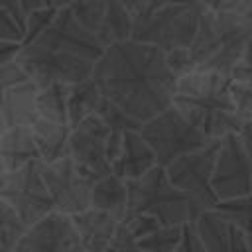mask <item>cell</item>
Masks as SVG:
<instances>
[{"label": "cell", "mask_w": 252, "mask_h": 252, "mask_svg": "<svg viewBox=\"0 0 252 252\" xmlns=\"http://www.w3.org/2000/svg\"><path fill=\"white\" fill-rule=\"evenodd\" d=\"M177 252H207L205 244L201 240V234H199L195 219L183 222V226H181V240H179Z\"/></svg>", "instance_id": "32"}, {"label": "cell", "mask_w": 252, "mask_h": 252, "mask_svg": "<svg viewBox=\"0 0 252 252\" xmlns=\"http://www.w3.org/2000/svg\"><path fill=\"white\" fill-rule=\"evenodd\" d=\"M16 59L39 89L53 83H79L83 79H89L94 67V61H89L67 51L45 47L37 41L22 45Z\"/></svg>", "instance_id": "8"}, {"label": "cell", "mask_w": 252, "mask_h": 252, "mask_svg": "<svg viewBox=\"0 0 252 252\" xmlns=\"http://www.w3.org/2000/svg\"><path fill=\"white\" fill-rule=\"evenodd\" d=\"M230 81L232 75L211 69H195L177 79L173 104L209 140H222L244 124L230 98Z\"/></svg>", "instance_id": "2"}, {"label": "cell", "mask_w": 252, "mask_h": 252, "mask_svg": "<svg viewBox=\"0 0 252 252\" xmlns=\"http://www.w3.org/2000/svg\"><path fill=\"white\" fill-rule=\"evenodd\" d=\"M134 16H140V14H148V12H154L165 4H173V2H187V0H120Z\"/></svg>", "instance_id": "34"}, {"label": "cell", "mask_w": 252, "mask_h": 252, "mask_svg": "<svg viewBox=\"0 0 252 252\" xmlns=\"http://www.w3.org/2000/svg\"><path fill=\"white\" fill-rule=\"evenodd\" d=\"M35 41L51 49H59V51L85 57L89 61H96L104 51V45L73 14L71 6L61 8Z\"/></svg>", "instance_id": "15"}, {"label": "cell", "mask_w": 252, "mask_h": 252, "mask_svg": "<svg viewBox=\"0 0 252 252\" xmlns=\"http://www.w3.org/2000/svg\"><path fill=\"white\" fill-rule=\"evenodd\" d=\"M71 10L104 47L132 37L134 14L120 0H75Z\"/></svg>", "instance_id": "13"}, {"label": "cell", "mask_w": 252, "mask_h": 252, "mask_svg": "<svg viewBox=\"0 0 252 252\" xmlns=\"http://www.w3.org/2000/svg\"><path fill=\"white\" fill-rule=\"evenodd\" d=\"M252 37V14L248 12H201L199 28L189 45L197 69L232 75L234 65Z\"/></svg>", "instance_id": "3"}, {"label": "cell", "mask_w": 252, "mask_h": 252, "mask_svg": "<svg viewBox=\"0 0 252 252\" xmlns=\"http://www.w3.org/2000/svg\"><path fill=\"white\" fill-rule=\"evenodd\" d=\"M81 238V246L87 252H106L110 248L118 217L98 209V207H87L85 211H79L71 215Z\"/></svg>", "instance_id": "18"}, {"label": "cell", "mask_w": 252, "mask_h": 252, "mask_svg": "<svg viewBox=\"0 0 252 252\" xmlns=\"http://www.w3.org/2000/svg\"><path fill=\"white\" fill-rule=\"evenodd\" d=\"M219 148H220V140H215L205 148L183 154L165 165L171 183L189 199L193 219L201 211L213 209L219 203V197L213 189V171H215Z\"/></svg>", "instance_id": "7"}, {"label": "cell", "mask_w": 252, "mask_h": 252, "mask_svg": "<svg viewBox=\"0 0 252 252\" xmlns=\"http://www.w3.org/2000/svg\"><path fill=\"white\" fill-rule=\"evenodd\" d=\"M140 132L146 138V142L152 146L158 163L163 167L171 163L175 158L215 142L209 140L197 126H193L173 102L161 112L142 122Z\"/></svg>", "instance_id": "6"}, {"label": "cell", "mask_w": 252, "mask_h": 252, "mask_svg": "<svg viewBox=\"0 0 252 252\" xmlns=\"http://www.w3.org/2000/svg\"><path fill=\"white\" fill-rule=\"evenodd\" d=\"M183 224H161L138 242L140 252H177Z\"/></svg>", "instance_id": "29"}, {"label": "cell", "mask_w": 252, "mask_h": 252, "mask_svg": "<svg viewBox=\"0 0 252 252\" xmlns=\"http://www.w3.org/2000/svg\"><path fill=\"white\" fill-rule=\"evenodd\" d=\"M0 250H2V248H0Z\"/></svg>", "instance_id": "47"}, {"label": "cell", "mask_w": 252, "mask_h": 252, "mask_svg": "<svg viewBox=\"0 0 252 252\" xmlns=\"http://www.w3.org/2000/svg\"><path fill=\"white\" fill-rule=\"evenodd\" d=\"M39 87L14 57L0 65V118L4 128L32 126L37 118Z\"/></svg>", "instance_id": "11"}, {"label": "cell", "mask_w": 252, "mask_h": 252, "mask_svg": "<svg viewBox=\"0 0 252 252\" xmlns=\"http://www.w3.org/2000/svg\"><path fill=\"white\" fill-rule=\"evenodd\" d=\"M18 2H20V8H22L24 16H28V14H32L33 10H37V8H41V6H45V4H43V0H18Z\"/></svg>", "instance_id": "40"}, {"label": "cell", "mask_w": 252, "mask_h": 252, "mask_svg": "<svg viewBox=\"0 0 252 252\" xmlns=\"http://www.w3.org/2000/svg\"><path fill=\"white\" fill-rule=\"evenodd\" d=\"M242 12H248V14H252V0H246V6H244V10Z\"/></svg>", "instance_id": "42"}, {"label": "cell", "mask_w": 252, "mask_h": 252, "mask_svg": "<svg viewBox=\"0 0 252 252\" xmlns=\"http://www.w3.org/2000/svg\"><path fill=\"white\" fill-rule=\"evenodd\" d=\"M69 87L71 85H67V83H53V85L39 89V93H37V116L53 120V122L69 124V114H67Z\"/></svg>", "instance_id": "26"}, {"label": "cell", "mask_w": 252, "mask_h": 252, "mask_svg": "<svg viewBox=\"0 0 252 252\" xmlns=\"http://www.w3.org/2000/svg\"><path fill=\"white\" fill-rule=\"evenodd\" d=\"M203 6L195 0L165 4L154 12L134 16L132 39L158 45L163 51L189 47L195 39Z\"/></svg>", "instance_id": "4"}, {"label": "cell", "mask_w": 252, "mask_h": 252, "mask_svg": "<svg viewBox=\"0 0 252 252\" xmlns=\"http://www.w3.org/2000/svg\"><path fill=\"white\" fill-rule=\"evenodd\" d=\"M128 209L156 217L161 224H183L193 219L189 199L171 183L163 165H154L128 179Z\"/></svg>", "instance_id": "5"}, {"label": "cell", "mask_w": 252, "mask_h": 252, "mask_svg": "<svg viewBox=\"0 0 252 252\" xmlns=\"http://www.w3.org/2000/svg\"><path fill=\"white\" fill-rule=\"evenodd\" d=\"M73 2H75V0H53V6L61 10V8H65V6H71Z\"/></svg>", "instance_id": "41"}, {"label": "cell", "mask_w": 252, "mask_h": 252, "mask_svg": "<svg viewBox=\"0 0 252 252\" xmlns=\"http://www.w3.org/2000/svg\"><path fill=\"white\" fill-rule=\"evenodd\" d=\"M246 81H250V85H252V79H246Z\"/></svg>", "instance_id": "44"}, {"label": "cell", "mask_w": 252, "mask_h": 252, "mask_svg": "<svg viewBox=\"0 0 252 252\" xmlns=\"http://www.w3.org/2000/svg\"><path fill=\"white\" fill-rule=\"evenodd\" d=\"M37 250H63V252L83 250L75 220L69 213L53 209L26 228L24 236L16 246V252H37Z\"/></svg>", "instance_id": "16"}, {"label": "cell", "mask_w": 252, "mask_h": 252, "mask_svg": "<svg viewBox=\"0 0 252 252\" xmlns=\"http://www.w3.org/2000/svg\"><path fill=\"white\" fill-rule=\"evenodd\" d=\"M248 248H250V252H252V232H248Z\"/></svg>", "instance_id": "43"}, {"label": "cell", "mask_w": 252, "mask_h": 252, "mask_svg": "<svg viewBox=\"0 0 252 252\" xmlns=\"http://www.w3.org/2000/svg\"><path fill=\"white\" fill-rule=\"evenodd\" d=\"M205 10L213 12H242L246 6V0H195Z\"/></svg>", "instance_id": "36"}, {"label": "cell", "mask_w": 252, "mask_h": 252, "mask_svg": "<svg viewBox=\"0 0 252 252\" xmlns=\"http://www.w3.org/2000/svg\"><path fill=\"white\" fill-rule=\"evenodd\" d=\"M213 209L246 232H252V191L232 199H220Z\"/></svg>", "instance_id": "28"}, {"label": "cell", "mask_w": 252, "mask_h": 252, "mask_svg": "<svg viewBox=\"0 0 252 252\" xmlns=\"http://www.w3.org/2000/svg\"><path fill=\"white\" fill-rule=\"evenodd\" d=\"M33 138L39 148L41 161H55L63 156H67L69 148V134L71 126L63 122H53L47 118H35L32 124Z\"/></svg>", "instance_id": "22"}, {"label": "cell", "mask_w": 252, "mask_h": 252, "mask_svg": "<svg viewBox=\"0 0 252 252\" xmlns=\"http://www.w3.org/2000/svg\"><path fill=\"white\" fill-rule=\"evenodd\" d=\"M165 55H167V63H169L171 71L177 77H183V75H187V73H191V71L197 69L195 59H193L189 47H177V49L165 51Z\"/></svg>", "instance_id": "31"}, {"label": "cell", "mask_w": 252, "mask_h": 252, "mask_svg": "<svg viewBox=\"0 0 252 252\" xmlns=\"http://www.w3.org/2000/svg\"><path fill=\"white\" fill-rule=\"evenodd\" d=\"M96 112L108 126V156H110V161H112L116 158L118 150H120L124 132L126 130H140L142 122L138 118H134L132 114H128L124 108H120L116 102H112L106 96L102 98Z\"/></svg>", "instance_id": "25"}, {"label": "cell", "mask_w": 252, "mask_h": 252, "mask_svg": "<svg viewBox=\"0 0 252 252\" xmlns=\"http://www.w3.org/2000/svg\"><path fill=\"white\" fill-rule=\"evenodd\" d=\"M159 226H161V222L156 217L128 209L118 219V224H116V230H114V236H112V242H110L108 250L110 252L138 250V242Z\"/></svg>", "instance_id": "21"}, {"label": "cell", "mask_w": 252, "mask_h": 252, "mask_svg": "<svg viewBox=\"0 0 252 252\" xmlns=\"http://www.w3.org/2000/svg\"><path fill=\"white\" fill-rule=\"evenodd\" d=\"M39 169L57 211L75 215L91 207L93 181H89L77 169L69 154L55 161L39 159Z\"/></svg>", "instance_id": "12"}, {"label": "cell", "mask_w": 252, "mask_h": 252, "mask_svg": "<svg viewBox=\"0 0 252 252\" xmlns=\"http://www.w3.org/2000/svg\"><path fill=\"white\" fill-rule=\"evenodd\" d=\"M67 154L77 169L93 183L112 173V161L108 156V126L98 112L89 114L75 128H71Z\"/></svg>", "instance_id": "10"}, {"label": "cell", "mask_w": 252, "mask_h": 252, "mask_svg": "<svg viewBox=\"0 0 252 252\" xmlns=\"http://www.w3.org/2000/svg\"><path fill=\"white\" fill-rule=\"evenodd\" d=\"M0 152L6 171L18 169L33 159H41L32 126L4 128L0 134Z\"/></svg>", "instance_id": "20"}, {"label": "cell", "mask_w": 252, "mask_h": 252, "mask_svg": "<svg viewBox=\"0 0 252 252\" xmlns=\"http://www.w3.org/2000/svg\"><path fill=\"white\" fill-rule=\"evenodd\" d=\"M91 205L104 209L118 219L128 211V183L116 173H108L93 183Z\"/></svg>", "instance_id": "23"}, {"label": "cell", "mask_w": 252, "mask_h": 252, "mask_svg": "<svg viewBox=\"0 0 252 252\" xmlns=\"http://www.w3.org/2000/svg\"><path fill=\"white\" fill-rule=\"evenodd\" d=\"M2 130H4V126H0V132H2Z\"/></svg>", "instance_id": "45"}, {"label": "cell", "mask_w": 252, "mask_h": 252, "mask_svg": "<svg viewBox=\"0 0 252 252\" xmlns=\"http://www.w3.org/2000/svg\"><path fill=\"white\" fill-rule=\"evenodd\" d=\"M28 224L20 217V213L6 199L0 197V248L16 250L20 238L24 236Z\"/></svg>", "instance_id": "27"}, {"label": "cell", "mask_w": 252, "mask_h": 252, "mask_svg": "<svg viewBox=\"0 0 252 252\" xmlns=\"http://www.w3.org/2000/svg\"><path fill=\"white\" fill-rule=\"evenodd\" d=\"M158 165V158L152 146L146 142L140 130H126L120 150L112 159V173L122 179H136L148 169Z\"/></svg>", "instance_id": "19"}, {"label": "cell", "mask_w": 252, "mask_h": 252, "mask_svg": "<svg viewBox=\"0 0 252 252\" xmlns=\"http://www.w3.org/2000/svg\"><path fill=\"white\" fill-rule=\"evenodd\" d=\"M0 197L14 205L28 226L55 209L39 169V159L0 173Z\"/></svg>", "instance_id": "9"}, {"label": "cell", "mask_w": 252, "mask_h": 252, "mask_svg": "<svg viewBox=\"0 0 252 252\" xmlns=\"http://www.w3.org/2000/svg\"><path fill=\"white\" fill-rule=\"evenodd\" d=\"M238 134L244 142V148H246V154H248V159H250V167H252V120H244Z\"/></svg>", "instance_id": "39"}, {"label": "cell", "mask_w": 252, "mask_h": 252, "mask_svg": "<svg viewBox=\"0 0 252 252\" xmlns=\"http://www.w3.org/2000/svg\"><path fill=\"white\" fill-rule=\"evenodd\" d=\"M93 79L106 98L146 122L173 102L179 77L163 49L130 37L104 47L94 61Z\"/></svg>", "instance_id": "1"}, {"label": "cell", "mask_w": 252, "mask_h": 252, "mask_svg": "<svg viewBox=\"0 0 252 252\" xmlns=\"http://www.w3.org/2000/svg\"><path fill=\"white\" fill-rule=\"evenodd\" d=\"M104 94L93 75L89 79H83L79 83H73L69 87V96H67V114H69V124L75 128L81 120H85L89 114L96 112Z\"/></svg>", "instance_id": "24"}, {"label": "cell", "mask_w": 252, "mask_h": 252, "mask_svg": "<svg viewBox=\"0 0 252 252\" xmlns=\"http://www.w3.org/2000/svg\"><path fill=\"white\" fill-rule=\"evenodd\" d=\"M22 41H10V39H0V65L14 59L18 51L22 49Z\"/></svg>", "instance_id": "37"}, {"label": "cell", "mask_w": 252, "mask_h": 252, "mask_svg": "<svg viewBox=\"0 0 252 252\" xmlns=\"http://www.w3.org/2000/svg\"><path fill=\"white\" fill-rule=\"evenodd\" d=\"M0 126H4V124H2V118H0Z\"/></svg>", "instance_id": "46"}, {"label": "cell", "mask_w": 252, "mask_h": 252, "mask_svg": "<svg viewBox=\"0 0 252 252\" xmlns=\"http://www.w3.org/2000/svg\"><path fill=\"white\" fill-rule=\"evenodd\" d=\"M207 252H248V232L215 209H205L195 217Z\"/></svg>", "instance_id": "17"}, {"label": "cell", "mask_w": 252, "mask_h": 252, "mask_svg": "<svg viewBox=\"0 0 252 252\" xmlns=\"http://www.w3.org/2000/svg\"><path fill=\"white\" fill-rule=\"evenodd\" d=\"M59 8L55 6H41L37 10H33L32 14L26 16V30H24V39L22 43H32L39 37V33L51 24V20L57 16Z\"/></svg>", "instance_id": "30"}, {"label": "cell", "mask_w": 252, "mask_h": 252, "mask_svg": "<svg viewBox=\"0 0 252 252\" xmlns=\"http://www.w3.org/2000/svg\"><path fill=\"white\" fill-rule=\"evenodd\" d=\"M0 8H4V10H8L22 26H24V30H26V16H24V12H22V8H20V2L18 0H0Z\"/></svg>", "instance_id": "38"}, {"label": "cell", "mask_w": 252, "mask_h": 252, "mask_svg": "<svg viewBox=\"0 0 252 252\" xmlns=\"http://www.w3.org/2000/svg\"><path fill=\"white\" fill-rule=\"evenodd\" d=\"M232 77H234V79H244V81H246V79H252V37H250V41L246 43L244 53L240 55L238 63L234 65Z\"/></svg>", "instance_id": "35"}, {"label": "cell", "mask_w": 252, "mask_h": 252, "mask_svg": "<svg viewBox=\"0 0 252 252\" xmlns=\"http://www.w3.org/2000/svg\"><path fill=\"white\" fill-rule=\"evenodd\" d=\"M0 39H10V41L24 39V26L4 8H0Z\"/></svg>", "instance_id": "33"}, {"label": "cell", "mask_w": 252, "mask_h": 252, "mask_svg": "<svg viewBox=\"0 0 252 252\" xmlns=\"http://www.w3.org/2000/svg\"><path fill=\"white\" fill-rule=\"evenodd\" d=\"M213 189L219 201L252 191V167L238 132H232L220 140L213 171Z\"/></svg>", "instance_id": "14"}]
</instances>
